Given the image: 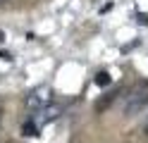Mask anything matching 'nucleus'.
<instances>
[{"label": "nucleus", "instance_id": "1", "mask_svg": "<svg viewBox=\"0 0 148 143\" xmlns=\"http://www.w3.org/2000/svg\"><path fill=\"white\" fill-rule=\"evenodd\" d=\"M148 105V81H138L132 86V91L124 95V114L134 117Z\"/></svg>", "mask_w": 148, "mask_h": 143}, {"label": "nucleus", "instance_id": "2", "mask_svg": "<svg viewBox=\"0 0 148 143\" xmlns=\"http://www.w3.org/2000/svg\"><path fill=\"white\" fill-rule=\"evenodd\" d=\"M50 100H53L50 86H36V88H31L29 93H26L24 105H26V110H31V112H41L43 107L50 105Z\"/></svg>", "mask_w": 148, "mask_h": 143}, {"label": "nucleus", "instance_id": "3", "mask_svg": "<svg viewBox=\"0 0 148 143\" xmlns=\"http://www.w3.org/2000/svg\"><path fill=\"white\" fill-rule=\"evenodd\" d=\"M22 131H24V136H36V131H38V127H36V119H31V122H26Z\"/></svg>", "mask_w": 148, "mask_h": 143}, {"label": "nucleus", "instance_id": "4", "mask_svg": "<svg viewBox=\"0 0 148 143\" xmlns=\"http://www.w3.org/2000/svg\"><path fill=\"white\" fill-rule=\"evenodd\" d=\"M110 81H112V79H110L108 72H98V74H96V83H98V86H108Z\"/></svg>", "mask_w": 148, "mask_h": 143}, {"label": "nucleus", "instance_id": "5", "mask_svg": "<svg viewBox=\"0 0 148 143\" xmlns=\"http://www.w3.org/2000/svg\"><path fill=\"white\" fill-rule=\"evenodd\" d=\"M143 133L148 136V119H146V124H143Z\"/></svg>", "mask_w": 148, "mask_h": 143}, {"label": "nucleus", "instance_id": "6", "mask_svg": "<svg viewBox=\"0 0 148 143\" xmlns=\"http://www.w3.org/2000/svg\"><path fill=\"white\" fill-rule=\"evenodd\" d=\"M3 3H5V0H0V5H3Z\"/></svg>", "mask_w": 148, "mask_h": 143}, {"label": "nucleus", "instance_id": "7", "mask_svg": "<svg viewBox=\"0 0 148 143\" xmlns=\"http://www.w3.org/2000/svg\"><path fill=\"white\" fill-rule=\"evenodd\" d=\"M0 114H3V112H0Z\"/></svg>", "mask_w": 148, "mask_h": 143}]
</instances>
